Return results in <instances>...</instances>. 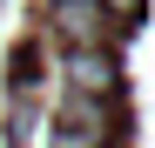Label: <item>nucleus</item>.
Wrapping results in <instances>:
<instances>
[{
    "instance_id": "nucleus-1",
    "label": "nucleus",
    "mask_w": 155,
    "mask_h": 148,
    "mask_svg": "<svg viewBox=\"0 0 155 148\" xmlns=\"http://www.w3.org/2000/svg\"><path fill=\"white\" fill-rule=\"evenodd\" d=\"M47 27L61 47H115L128 34V20L108 14L101 0H47Z\"/></svg>"
},
{
    "instance_id": "nucleus-2",
    "label": "nucleus",
    "mask_w": 155,
    "mask_h": 148,
    "mask_svg": "<svg viewBox=\"0 0 155 148\" xmlns=\"http://www.w3.org/2000/svg\"><path fill=\"white\" fill-rule=\"evenodd\" d=\"M61 74H68V94H115L121 88V67L108 47H61Z\"/></svg>"
}]
</instances>
